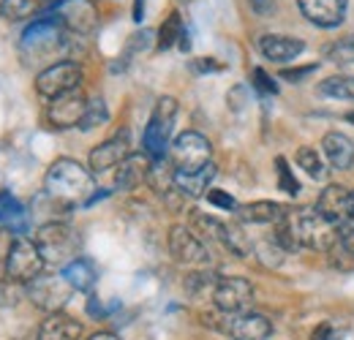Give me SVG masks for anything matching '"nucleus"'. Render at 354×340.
I'll return each mask as SVG.
<instances>
[{"label":"nucleus","instance_id":"obj_1","mask_svg":"<svg viewBox=\"0 0 354 340\" xmlns=\"http://www.w3.org/2000/svg\"><path fill=\"white\" fill-rule=\"evenodd\" d=\"M278 245L289 254L297 248H310V251H330L338 243V226H333L324 215L313 207H286L283 218L275 223Z\"/></svg>","mask_w":354,"mask_h":340},{"label":"nucleus","instance_id":"obj_2","mask_svg":"<svg viewBox=\"0 0 354 340\" xmlns=\"http://www.w3.org/2000/svg\"><path fill=\"white\" fill-rule=\"evenodd\" d=\"M44 191L57 207L74 210V207L90 202V196H93V174L82 164L71 161V158H57L46 171Z\"/></svg>","mask_w":354,"mask_h":340},{"label":"nucleus","instance_id":"obj_3","mask_svg":"<svg viewBox=\"0 0 354 340\" xmlns=\"http://www.w3.org/2000/svg\"><path fill=\"white\" fill-rule=\"evenodd\" d=\"M63 36H66V28L60 25V19L55 14H46L28 25V30L22 33L19 49L28 63H36L52 55H63Z\"/></svg>","mask_w":354,"mask_h":340},{"label":"nucleus","instance_id":"obj_4","mask_svg":"<svg viewBox=\"0 0 354 340\" xmlns=\"http://www.w3.org/2000/svg\"><path fill=\"white\" fill-rule=\"evenodd\" d=\"M36 245L44 256L46 264H60L66 267L68 261L80 258V234L63 223V220H46L44 226L36 232Z\"/></svg>","mask_w":354,"mask_h":340},{"label":"nucleus","instance_id":"obj_5","mask_svg":"<svg viewBox=\"0 0 354 340\" xmlns=\"http://www.w3.org/2000/svg\"><path fill=\"white\" fill-rule=\"evenodd\" d=\"M177 117V101L172 95H164L156 101V109L150 115V123L142 133V147H145V155L150 161H164L167 150H169V136H172V128H175Z\"/></svg>","mask_w":354,"mask_h":340},{"label":"nucleus","instance_id":"obj_6","mask_svg":"<svg viewBox=\"0 0 354 340\" xmlns=\"http://www.w3.org/2000/svg\"><path fill=\"white\" fill-rule=\"evenodd\" d=\"M44 264L46 261L39 251V245H36V240L19 234V237H14L8 256H6V278L28 286L30 281H36L44 272Z\"/></svg>","mask_w":354,"mask_h":340},{"label":"nucleus","instance_id":"obj_7","mask_svg":"<svg viewBox=\"0 0 354 340\" xmlns=\"http://www.w3.org/2000/svg\"><path fill=\"white\" fill-rule=\"evenodd\" d=\"M213 155V147L207 142V136H202L199 131H183L175 142L169 144V158L175 171H196L205 169Z\"/></svg>","mask_w":354,"mask_h":340},{"label":"nucleus","instance_id":"obj_8","mask_svg":"<svg viewBox=\"0 0 354 340\" xmlns=\"http://www.w3.org/2000/svg\"><path fill=\"white\" fill-rule=\"evenodd\" d=\"M80 85H82V68L77 60H57L36 77V93L46 101L74 93V90H80Z\"/></svg>","mask_w":354,"mask_h":340},{"label":"nucleus","instance_id":"obj_9","mask_svg":"<svg viewBox=\"0 0 354 340\" xmlns=\"http://www.w3.org/2000/svg\"><path fill=\"white\" fill-rule=\"evenodd\" d=\"M207 324H213L216 330H221L223 335H229L232 340H267L272 335L270 319L262 313H251V310L234 313V316L221 313V319L207 321Z\"/></svg>","mask_w":354,"mask_h":340},{"label":"nucleus","instance_id":"obj_10","mask_svg":"<svg viewBox=\"0 0 354 340\" xmlns=\"http://www.w3.org/2000/svg\"><path fill=\"white\" fill-rule=\"evenodd\" d=\"M49 14H55L60 25L77 36H90L98 28V11L93 0H55Z\"/></svg>","mask_w":354,"mask_h":340},{"label":"nucleus","instance_id":"obj_11","mask_svg":"<svg viewBox=\"0 0 354 340\" xmlns=\"http://www.w3.org/2000/svg\"><path fill=\"white\" fill-rule=\"evenodd\" d=\"M71 286L63 275H39L36 281L28 283V297L36 308H41L46 313H60L66 308V302L71 299Z\"/></svg>","mask_w":354,"mask_h":340},{"label":"nucleus","instance_id":"obj_12","mask_svg":"<svg viewBox=\"0 0 354 340\" xmlns=\"http://www.w3.org/2000/svg\"><path fill=\"white\" fill-rule=\"evenodd\" d=\"M169 254H172L177 264H185V267L210 264V248L188 226H172V232H169Z\"/></svg>","mask_w":354,"mask_h":340},{"label":"nucleus","instance_id":"obj_13","mask_svg":"<svg viewBox=\"0 0 354 340\" xmlns=\"http://www.w3.org/2000/svg\"><path fill=\"white\" fill-rule=\"evenodd\" d=\"M213 302L226 316L245 313L254 302V286L245 278H218L216 292H213Z\"/></svg>","mask_w":354,"mask_h":340},{"label":"nucleus","instance_id":"obj_14","mask_svg":"<svg viewBox=\"0 0 354 340\" xmlns=\"http://www.w3.org/2000/svg\"><path fill=\"white\" fill-rule=\"evenodd\" d=\"M131 155V133L123 128L118 131L115 136H109L106 142H101L98 147L90 150V171L93 174H101V171H109L115 167H120L126 158Z\"/></svg>","mask_w":354,"mask_h":340},{"label":"nucleus","instance_id":"obj_15","mask_svg":"<svg viewBox=\"0 0 354 340\" xmlns=\"http://www.w3.org/2000/svg\"><path fill=\"white\" fill-rule=\"evenodd\" d=\"M316 210L324 215L333 226H341L346 223L349 218H354L352 207V191L344 188V185H327L322 193H319V202H316Z\"/></svg>","mask_w":354,"mask_h":340},{"label":"nucleus","instance_id":"obj_16","mask_svg":"<svg viewBox=\"0 0 354 340\" xmlns=\"http://www.w3.org/2000/svg\"><path fill=\"white\" fill-rule=\"evenodd\" d=\"M297 6H300L303 17L310 25L330 30V28H338L346 19L349 0H297Z\"/></svg>","mask_w":354,"mask_h":340},{"label":"nucleus","instance_id":"obj_17","mask_svg":"<svg viewBox=\"0 0 354 340\" xmlns=\"http://www.w3.org/2000/svg\"><path fill=\"white\" fill-rule=\"evenodd\" d=\"M85 109H88V98L80 90H74V93H66V95L55 98L49 104L46 117L55 128H80L82 117H85Z\"/></svg>","mask_w":354,"mask_h":340},{"label":"nucleus","instance_id":"obj_18","mask_svg":"<svg viewBox=\"0 0 354 340\" xmlns=\"http://www.w3.org/2000/svg\"><path fill=\"white\" fill-rule=\"evenodd\" d=\"M150 169H153V161L145 153H131L118 167V171H115V188L118 191H133V188H139L142 182H147Z\"/></svg>","mask_w":354,"mask_h":340},{"label":"nucleus","instance_id":"obj_19","mask_svg":"<svg viewBox=\"0 0 354 340\" xmlns=\"http://www.w3.org/2000/svg\"><path fill=\"white\" fill-rule=\"evenodd\" d=\"M306 49L303 39H292V36H278V33H267L259 39V52L272 63H289L295 57H300Z\"/></svg>","mask_w":354,"mask_h":340},{"label":"nucleus","instance_id":"obj_20","mask_svg":"<svg viewBox=\"0 0 354 340\" xmlns=\"http://www.w3.org/2000/svg\"><path fill=\"white\" fill-rule=\"evenodd\" d=\"M322 150H324V155H327V161H330L333 169H352L354 142L346 136V133H341V131H330V133H324V139H322Z\"/></svg>","mask_w":354,"mask_h":340},{"label":"nucleus","instance_id":"obj_21","mask_svg":"<svg viewBox=\"0 0 354 340\" xmlns=\"http://www.w3.org/2000/svg\"><path fill=\"white\" fill-rule=\"evenodd\" d=\"M39 340H82V324L63 310L49 313L39 327Z\"/></svg>","mask_w":354,"mask_h":340},{"label":"nucleus","instance_id":"obj_22","mask_svg":"<svg viewBox=\"0 0 354 340\" xmlns=\"http://www.w3.org/2000/svg\"><path fill=\"white\" fill-rule=\"evenodd\" d=\"M213 177H216V164H207L205 169L196 171H175V188L183 196L199 199V196H207Z\"/></svg>","mask_w":354,"mask_h":340},{"label":"nucleus","instance_id":"obj_23","mask_svg":"<svg viewBox=\"0 0 354 340\" xmlns=\"http://www.w3.org/2000/svg\"><path fill=\"white\" fill-rule=\"evenodd\" d=\"M191 232L210 248V245H221L226 248V232L229 226L213 218V215H205V213H191Z\"/></svg>","mask_w":354,"mask_h":340},{"label":"nucleus","instance_id":"obj_24","mask_svg":"<svg viewBox=\"0 0 354 340\" xmlns=\"http://www.w3.org/2000/svg\"><path fill=\"white\" fill-rule=\"evenodd\" d=\"M286 213V207L283 205H278V202H251V205H243V207H237L234 215L243 220V223H278L281 218Z\"/></svg>","mask_w":354,"mask_h":340},{"label":"nucleus","instance_id":"obj_25","mask_svg":"<svg viewBox=\"0 0 354 340\" xmlns=\"http://www.w3.org/2000/svg\"><path fill=\"white\" fill-rule=\"evenodd\" d=\"M60 275L68 281V286H71L74 292H93V286H95V281H98L93 261H90V258H82V256L74 258V261H68Z\"/></svg>","mask_w":354,"mask_h":340},{"label":"nucleus","instance_id":"obj_26","mask_svg":"<svg viewBox=\"0 0 354 340\" xmlns=\"http://www.w3.org/2000/svg\"><path fill=\"white\" fill-rule=\"evenodd\" d=\"M0 226L14 232L17 237L22 232H28V213H25V207L8 191H0Z\"/></svg>","mask_w":354,"mask_h":340},{"label":"nucleus","instance_id":"obj_27","mask_svg":"<svg viewBox=\"0 0 354 340\" xmlns=\"http://www.w3.org/2000/svg\"><path fill=\"white\" fill-rule=\"evenodd\" d=\"M55 0H0V17L8 22H19L28 17H36L41 11H49Z\"/></svg>","mask_w":354,"mask_h":340},{"label":"nucleus","instance_id":"obj_28","mask_svg":"<svg viewBox=\"0 0 354 340\" xmlns=\"http://www.w3.org/2000/svg\"><path fill=\"white\" fill-rule=\"evenodd\" d=\"M319 95L324 98H335V101H354V77H330L319 85Z\"/></svg>","mask_w":354,"mask_h":340},{"label":"nucleus","instance_id":"obj_29","mask_svg":"<svg viewBox=\"0 0 354 340\" xmlns=\"http://www.w3.org/2000/svg\"><path fill=\"white\" fill-rule=\"evenodd\" d=\"M185 33V28H183V17H180V11H172L164 22H161V28H158V49L164 52V49H169V46H175L180 44V36Z\"/></svg>","mask_w":354,"mask_h":340},{"label":"nucleus","instance_id":"obj_30","mask_svg":"<svg viewBox=\"0 0 354 340\" xmlns=\"http://www.w3.org/2000/svg\"><path fill=\"white\" fill-rule=\"evenodd\" d=\"M297 167L306 171L308 177H313V180H324L327 177V167H324V161L319 158V153L313 147L297 150Z\"/></svg>","mask_w":354,"mask_h":340},{"label":"nucleus","instance_id":"obj_31","mask_svg":"<svg viewBox=\"0 0 354 340\" xmlns=\"http://www.w3.org/2000/svg\"><path fill=\"white\" fill-rule=\"evenodd\" d=\"M106 120H109V109H106L104 98H88V109H85V117H82L80 128L82 131H93V128L104 126Z\"/></svg>","mask_w":354,"mask_h":340},{"label":"nucleus","instance_id":"obj_32","mask_svg":"<svg viewBox=\"0 0 354 340\" xmlns=\"http://www.w3.org/2000/svg\"><path fill=\"white\" fill-rule=\"evenodd\" d=\"M327 60L335 66H354V33L344 36L327 49Z\"/></svg>","mask_w":354,"mask_h":340},{"label":"nucleus","instance_id":"obj_33","mask_svg":"<svg viewBox=\"0 0 354 340\" xmlns=\"http://www.w3.org/2000/svg\"><path fill=\"white\" fill-rule=\"evenodd\" d=\"M275 174H278V185H281L289 196H297V193H300V182H297V177L292 174V167L286 164L283 155L275 158Z\"/></svg>","mask_w":354,"mask_h":340},{"label":"nucleus","instance_id":"obj_34","mask_svg":"<svg viewBox=\"0 0 354 340\" xmlns=\"http://www.w3.org/2000/svg\"><path fill=\"white\" fill-rule=\"evenodd\" d=\"M22 297H28V286H22V283H17L11 278H6L0 283V305L3 308H14Z\"/></svg>","mask_w":354,"mask_h":340},{"label":"nucleus","instance_id":"obj_35","mask_svg":"<svg viewBox=\"0 0 354 340\" xmlns=\"http://www.w3.org/2000/svg\"><path fill=\"white\" fill-rule=\"evenodd\" d=\"M226 251L234 256L251 254V243H248V237H245V232L240 226H229V232H226Z\"/></svg>","mask_w":354,"mask_h":340},{"label":"nucleus","instance_id":"obj_36","mask_svg":"<svg viewBox=\"0 0 354 340\" xmlns=\"http://www.w3.org/2000/svg\"><path fill=\"white\" fill-rule=\"evenodd\" d=\"M150 41H153V30H139V33H133L131 39H129V44H126V52H123V68H126V63L131 60V55L145 52V49L150 46Z\"/></svg>","mask_w":354,"mask_h":340},{"label":"nucleus","instance_id":"obj_37","mask_svg":"<svg viewBox=\"0 0 354 340\" xmlns=\"http://www.w3.org/2000/svg\"><path fill=\"white\" fill-rule=\"evenodd\" d=\"M251 82H254V87H257L262 95H278V82L267 74L265 68H254V71H251Z\"/></svg>","mask_w":354,"mask_h":340},{"label":"nucleus","instance_id":"obj_38","mask_svg":"<svg viewBox=\"0 0 354 340\" xmlns=\"http://www.w3.org/2000/svg\"><path fill=\"white\" fill-rule=\"evenodd\" d=\"M344 338H346V327L333 324V321L316 327V332H313V340H344Z\"/></svg>","mask_w":354,"mask_h":340},{"label":"nucleus","instance_id":"obj_39","mask_svg":"<svg viewBox=\"0 0 354 340\" xmlns=\"http://www.w3.org/2000/svg\"><path fill=\"white\" fill-rule=\"evenodd\" d=\"M338 245L354 256V218L338 226Z\"/></svg>","mask_w":354,"mask_h":340},{"label":"nucleus","instance_id":"obj_40","mask_svg":"<svg viewBox=\"0 0 354 340\" xmlns=\"http://www.w3.org/2000/svg\"><path fill=\"white\" fill-rule=\"evenodd\" d=\"M207 202L210 205H216V207H221V210H237V202H234V196H229V193H223L218 188H210L207 191Z\"/></svg>","mask_w":354,"mask_h":340},{"label":"nucleus","instance_id":"obj_41","mask_svg":"<svg viewBox=\"0 0 354 340\" xmlns=\"http://www.w3.org/2000/svg\"><path fill=\"white\" fill-rule=\"evenodd\" d=\"M316 68H319L316 63H310V66H300V68H283V71H281V79H286V82H303V79L310 77Z\"/></svg>","mask_w":354,"mask_h":340},{"label":"nucleus","instance_id":"obj_42","mask_svg":"<svg viewBox=\"0 0 354 340\" xmlns=\"http://www.w3.org/2000/svg\"><path fill=\"white\" fill-rule=\"evenodd\" d=\"M191 68H194L196 74H205V71H221L223 66L221 63H216L213 57H202V60H194V63H191Z\"/></svg>","mask_w":354,"mask_h":340},{"label":"nucleus","instance_id":"obj_43","mask_svg":"<svg viewBox=\"0 0 354 340\" xmlns=\"http://www.w3.org/2000/svg\"><path fill=\"white\" fill-rule=\"evenodd\" d=\"M251 3V8L257 11V14H262V17H270L272 11H275V0H248Z\"/></svg>","mask_w":354,"mask_h":340},{"label":"nucleus","instance_id":"obj_44","mask_svg":"<svg viewBox=\"0 0 354 340\" xmlns=\"http://www.w3.org/2000/svg\"><path fill=\"white\" fill-rule=\"evenodd\" d=\"M88 313L90 316H95V319H106V308L98 302V297L88 299Z\"/></svg>","mask_w":354,"mask_h":340},{"label":"nucleus","instance_id":"obj_45","mask_svg":"<svg viewBox=\"0 0 354 340\" xmlns=\"http://www.w3.org/2000/svg\"><path fill=\"white\" fill-rule=\"evenodd\" d=\"M145 17V0H133V22H142Z\"/></svg>","mask_w":354,"mask_h":340},{"label":"nucleus","instance_id":"obj_46","mask_svg":"<svg viewBox=\"0 0 354 340\" xmlns=\"http://www.w3.org/2000/svg\"><path fill=\"white\" fill-rule=\"evenodd\" d=\"M90 340H118V335H112V332H95Z\"/></svg>","mask_w":354,"mask_h":340},{"label":"nucleus","instance_id":"obj_47","mask_svg":"<svg viewBox=\"0 0 354 340\" xmlns=\"http://www.w3.org/2000/svg\"><path fill=\"white\" fill-rule=\"evenodd\" d=\"M346 120H349V123L354 126V112H349V115H346Z\"/></svg>","mask_w":354,"mask_h":340},{"label":"nucleus","instance_id":"obj_48","mask_svg":"<svg viewBox=\"0 0 354 340\" xmlns=\"http://www.w3.org/2000/svg\"><path fill=\"white\" fill-rule=\"evenodd\" d=\"M352 207H354V191H352Z\"/></svg>","mask_w":354,"mask_h":340},{"label":"nucleus","instance_id":"obj_49","mask_svg":"<svg viewBox=\"0 0 354 340\" xmlns=\"http://www.w3.org/2000/svg\"><path fill=\"white\" fill-rule=\"evenodd\" d=\"M183 3H185V0H183Z\"/></svg>","mask_w":354,"mask_h":340}]
</instances>
